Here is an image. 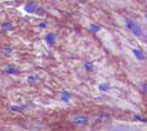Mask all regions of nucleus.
<instances>
[{"instance_id":"1","label":"nucleus","mask_w":147,"mask_h":131,"mask_svg":"<svg viewBox=\"0 0 147 131\" xmlns=\"http://www.w3.org/2000/svg\"><path fill=\"white\" fill-rule=\"evenodd\" d=\"M126 24H127V27L130 28V31H131L134 35H136V36H141L142 35V30H141V27L138 26L137 24H135L134 21H131V20H127Z\"/></svg>"},{"instance_id":"2","label":"nucleus","mask_w":147,"mask_h":131,"mask_svg":"<svg viewBox=\"0 0 147 131\" xmlns=\"http://www.w3.org/2000/svg\"><path fill=\"white\" fill-rule=\"evenodd\" d=\"M74 122L77 125H85L88 122V119L83 115H78V116L74 117Z\"/></svg>"},{"instance_id":"3","label":"nucleus","mask_w":147,"mask_h":131,"mask_svg":"<svg viewBox=\"0 0 147 131\" xmlns=\"http://www.w3.org/2000/svg\"><path fill=\"white\" fill-rule=\"evenodd\" d=\"M55 38H56V36L53 35V34H50V35H47L46 36V41L50 45H53L55 43Z\"/></svg>"},{"instance_id":"4","label":"nucleus","mask_w":147,"mask_h":131,"mask_svg":"<svg viewBox=\"0 0 147 131\" xmlns=\"http://www.w3.org/2000/svg\"><path fill=\"white\" fill-rule=\"evenodd\" d=\"M25 10L27 11V13H34V11L36 10V6L34 5V4H30V5L25 6Z\"/></svg>"},{"instance_id":"5","label":"nucleus","mask_w":147,"mask_h":131,"mask_svg":"<svg viewBox=\"0 0 147 131\" xmlns=\"http://www.w3.org/2000/svg\"><path fill=\"white\" fill-rule=\"evenodd\" d=\"M134 53H135V56L137 57V58H140L141 61H144L145 59V56L142 55V52L141 51H137V50H134Z\"/></svg>"},{"instance_id":"6","label":"nucleus","mask_w":147,"mask_h":131,"mask_svg":"<svg viewBox=\"0 0 147 131\" xmlns=\"http://www.w3.org/2000/svg\"><path fill=\"white\" fill-rule=\"evenodd\" d=\"M5 73H7V74H16L18 72H16L15 69H13V68H9V69H6L5 71Z\"/></svg>"},{"instance_id":"7","label":"nucleus","mask_w":147,"mask_h":131,"mask_svg":"<svg viewBox=\"0 0 147 131\" xmlns=\"http://www.w3.org/2000/svg\"><path fill=\"white\" fill-rule=\"evenodd\" d=\"M27 82H28V83H34V82H36V78H35V77H28Z\"/></svg>"},{"instance_id":"8","label":"nucleus","mask_w":147,"mask_h":131,"mask_svg":"<svg viewBox=\"0 0 147 131\" xmlns=\"http://www.w3.org/2000/svg\"><path fill=\"white\" fill-rule=\"evenodd\" d=\"M11 109L13 110H20V108H18V106H11Z\"/></svg>"}]
</instances>
